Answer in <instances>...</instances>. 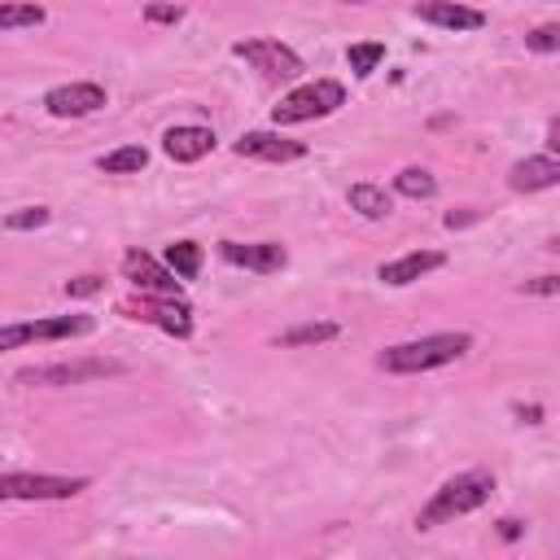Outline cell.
Wrapping results in <instances>:
<instances>
[{"mask_svg":"<svg viewBox=\"0 0 560 560\" xmlns=\"http://www.w3.org/2000/svg\"><path fill=\"white\" fill-rule=\"evenodd\" d=\"M341 328L337 324H328V319H319V324H298V328H289V332H280L276 337V346H319V341H332Z\"/></svg>","mask_w":560,"mask_h":560,"instance_id":"cell-22","label":"cell"},{"mask_svg":"<svg viewBox=\"0 0 560 560\" xmlns=\"http://www.w3.org/2000/svg\"><path fill=\"white\" fill-rule=\"evenodd\" d=\"M521 293L551 298V293H560V276H534V280H525V284H521Z\"/></svg>","mask_w":560,"mask_h":560,"instance_id":"cell-27","label":"cell"},{"mask_svg":"<svg viewBox=\"0 0 560 560\" xmlns=\"http://www.w3.org/2000/svg\"><path fill=\"white\" fill-rule=\"evenodd\" d=\"M144 162H149V153H144L140 144H122V149H114V153L96 158V166H101L105 175H140V171H144Z\"/></svg>","mask_w":560,"mask_h":560,"instance_id":"cell-19","label":"cell"},{"mask_svg":"<svg viewBox=\"0 0 560 560\" xmlns=\"http://www.w3.org/2000/svg\"><path fill=\"white\" fill-rule=\"evenodd\" d=\"M341 4H363V0H341Z\"/></svg>","mask_w":560,"mask_h":560,"instance_id":"cell-32","label":"cell"},{"mask_svg":"<svg viewBox=\"0 0 560 560\" xmlns=\"http://www.w3.org/2000/svg\"><path fill=\"white\" fill-rule=\"evenodd\" d=\"M122 276H127L140 293L179 298V276H175L166 262H158L153 254H144V249H127V254H122Z\"/></svg>","mask_w":560,"mask_h":560,"instance_id":"cell-10","label":"cell"},{"mask_svg":"<svg viewBox=\"0 0 560 560\" xmlns=\"http://www.w3.org/2000/svg\"><path fill=\"white\" fill-rule=\"evenodd\" d=\"M210 149H214V131L210 127H197V122L166 127V136H162V153L171 162H201Z\"/></svg>","mask_w":560,"mask_h":560,"instance_id":"cell-16","label":"cell"},{"mask_svg":"<svg viewBox=\"0 0 560 560\" xmlns=\"http://www.w3.org/2000/svg\"><path fill=\"white\" fill-rule=\"evenodd\" d=\"M96 376H122V363L114 359H70V363H44V368H22V385H83Z\"/></svg>","mask_w":560,"mask_h":560,"instance_id":"cell-7","label":"cell"},{"mask_svg":"<svg viewBox=\"0 0 560 560\" xmlns=\"http://www.w3.org/2000/svg\"><path fill=\"white\" fill-rule=\"evenodd\" d=\"M560 184V162L551 153H534V158H521L512 162L508 171V188L512 192H542V188H556Z\"/></svg>","mask_w":560,"mask_h":560,"instance_id":"cell-15","label":"cell"},{"mask_svg":"<svg viewBox=\"0 0 560 560\" xmlns=\"http://www.w3.org/2000/svg\"><path fill=\"white\" fill-rule=\"evenodd\" d=\"M499 534H503V538H516V534H521V521L503 516V521H499Z\"/></svg>","mask_w":560,"mask_h":560,"instance_id":"cell-31","label":"cell"},{"mask_svg":"<svg viewBox=\"0 0 560 560\" xmlns=\"http://www.w3.org/2000/svg\"><path fill=\"white\" fill-rule=\"evenodd\" d=\"M44 4L35 0H0V35L4 31H26V26H44Z\"/></svg>","mask_w":560,"mask_h":560,"instance_id":"cell-18","label":"cell"},{"mask_svg":"<svg viewBox=\"0 0 560 560\" xmlns=\"http://www.w3.org/2000/svg\"><path fill=\"white\" fill-rule=\"evenodd\" d=\"M394 192H402V197H411V201H429V197L438 192V179H433L424 166H402V171L394 175Z\"/></svg>","mask_w":560,"mask_h":560,"instance_id":"cell-20","label":"cell"},{"mask_svg":"<svg viewBox=\"0 0 560 560\" xmlns=\"http://www.w3.org/2000/svg\"><path fill=\"white\" fill-rule=\"evenodd\" d=\"M468 350H472V332H433V337H416V341L385 346V350L376 354V368H381V372H394V376H411V372L446 368V363L464 359Z\"/></svg>","mask_w":560,"mask_h":560,"instance_id":"cell-2","label":"cell"},{"mask_svg":"<svg viewBox=\"0 0 560 560\" xmlns=\"http://www.w3.org/2000/svg\"><path fill=\"white\" fill-rule=\"evenodd\" d=\"M232 52H236L241 61H249L254 70H262L267 79H298V74L306 70L302 57H298L289 44H280V39H236Z\"/></svg>","mask_w":560,"mask_h":560,"instance_id":"cell-8","label":"cell"},{"mask_svg":"<svg viewBox=\"0 0 560 560\" xmlns=\"http://www.w3.org/2000/svg\"><path fill=\"white\" fill-rule=\"evenodd\" d=\"M490 494H494V472L490 468H464V472L446 477L433 490V499L416 512V529H438V525H446L455 516H468L481 503H490Z\"/></svg>","mask_w":560,"mask_h":560,"instance_id":"cell-1","label":"cell"},{"mask_svg":"<svg viewBox=\"0 0 560 560\" xmlns=\"http://www.w3.org/2000/svg\"><path fill=\"white\" fill-rule=\"evenodd\" d=\"M438 267H446V254H442V249H411V254H402V258L381 262L376 276H381V284L402 289V284H416L420 276H429V271H438Z\"/></svg>","mask_w":560,"mask_h":560,"instance_id":"cell-13","label":"cell"},{"mask_svg":"<svg viewBox=\"0 0 560 560\" xmlns=\"http://www.w3.org/2000/svg\"><path fill=\"white\" fill-rule=\"evenodd\" d=\"M232 149H236V158H258V162H298V158H306V144L289 140L280 127L276 131H245Z\"/></svg>","mask_w":560,"mask_h":560,"instance_id":"cell-12","label":"cell"},{"mask_svg":"<svg viewBox=\"0 0 560 560\" xmlns=\"http://www.w3.org/2000/svg\"><path fill=\"white\" fill-rule=\"evenodd\" d=\"M219 258L232 262V267L258 271V276H271L289 262L284 245H276V241H219Z\"/></svg>","mask_w":560,"mask_h":560,"instance_id":"cell-11","label":"cell"},{"mask_svg":"<svg viewBox=\"0 0 560 560\" xmlns=\"http://www.w3.org/2000/svg\"><path fill=\"white\" fill-rule=\"evenodd\" d=\"M525 48H529V52H556V48H560V26H556V22L534 26V31L525 35Z\"/></svg>","mask_w":560,"mask_h":560,"instance_id":"cell-25","label":"cell"},{"mask_svg":"<svg viewBox=\"0 0 560 560\" xmlns=\"http://www.w3.org/2000/svg\"><path fill=\"white\" fill-rule=\"evenodd\" d=\"M341 105H346V88L337 79H315V83H302L289 96H280V105H271V122L276 127H298V122H311V118H328Z\"/></svg>","mask_w":560,"mask_h":560,"instance_id":"cell-3","label":"cell"},{"mask_svg":"<svg viewBox=\"0 0 560 560\" xmlns=\"http://www.w3.org/2000/svg\"><path fill=\"white\" fill-rule=\"evenodd\" d=\"M166 267L179 276V280H192L201 271V245L197 241H171L166 245Z\"/></svg>","mask_w":560,"mask_h":560,"instance_id":"cell-21","label":"cell"},{"mask_svg":"<svg viewBox=\"0 0 560 560\" xmlns=\"http://www.w3.org/2000/svg\"><path fill=\"white\" fill-rule=\"evenodd\" d=\"M44 223H48V206H22V210L4 214L9 232H31V228H44Z\"/></svg>","mask_w":560,"mask_h":560,"instance_id":"cell-24","label":"cell"},{"mask_svg":"<svg viewBox=\"0 0 560 560\" xmlns=\"http://www.w3.org/2000/svg\"><path fill=\"white\" fill-rule=\"evenodd\" d=\"M105 88L92 83V79H79V83H61V88H48L44 92V109L52 118H88L96 109H105Z\"/></svg>","mask_w":560,"mask_h":560,"instance_id":"cell-9","label":"cell"},{"mask_svg":"<svg viewBox=\"0 0 560 560\" xmlns=\"http://www.w3.org/2000/svg\"><path fill=\"white\" fill-rule=\"evenodd\" d=\"M346 201H350V210H359L363 219H389V210H394V197H389L381 184H350Z\"/></svg>","mask_w":560,"mask_h":560,"instance_id":"cell-17","label":"cell"},{"mask_svg":"<svg viewBox=\"0 0 560 560\" xmlns=\"http://www.w3.org/2000/svg\"><path fill=\"white\" fill-rule=\"evenodd\" d=\"M96 328L92 315H52V319H26V324H4L0 328V350H18L31 341H70L88 337Z\"/></svg>","mask_w":560,"mask_h":560,"instance_id":"cell-5","label":"cell"},{"mask_svg":"<svg viewBox=\"0 0 560 560\" xmlns=\"http://www.w3.org/2000/svg\"><path fill=\"white\" fill-rule=\"evenodd\" d=\"M516 416H521V424H542V407H538V402H529V407L521 402Z\"/></svg>","mask_w":560,"mask_h":560,"instance_id":"cell-29","label":"cell"},{"mask_svg":"<svg viewBox=\"0 0 560 560\" xmlns=\"http://www.w3.org/2000/svg\"><path fill=\"white\" fill-rule=\"evenodd\" d=\"M66 293H70V298H88V293H101V276H79V280H66Z\"/></svg>","mask_w":560,"mask_h":560,"instance_id":"cell-28","label":"cell"},{"mask_svg":"<svg viewBox=\"0 0 560 560\" xmlns=\"http://www.w3.org/2000/svg\"><path fill=\"white\" fill-rule=\"evenodd\" d=\"M118 311L127 319H144V324H158L162 332L171 337H188L192 332V306L184 298H162V293H140L131 302H118Z\"/></svg>","mask_w":560,"mask_h":560,"instance_id":"cell-6","label":"cell"},{"mask_svg":"<svg viewBox=\"0 0 560 560\" xmlns=\"http://www.w3.org/2000/svg\"><path fill=\"white\" fill-rule=\"evenodd\" d=\"M556 144H560V122L551 118V122H547V153H556Z\"/></svg>","mask_w":560,"mask_h":560,"instance_id":"cell-30","label":"cell"},{"mask_svg":"<svg viewBox=\"0 0 560 560\" xmlns=\"http://www.w3.org/2000/svg\"><path fill=\"white\" fill-rule=\"evenodd\" d=\"M346 61H350V70H354L359 79H368V74L385 61V44H376V39H368V44H350V48H346Z\"/></svg>","mask_w":560,"mask_h":560,"instance_id":"cell-23","label":"cell"},{"mask_svg":"<svg viewBox=\"0 0 560 560\" xmlns=\"http://www.w3.org/2000/svg\"><path fill=\"white\" fill-rule=\"evenodd\" d=\"M88 490V477H57V472H0V503H52L74 499Z\"/></svg>","mask_w":560,"mask_h":560,"instance_id":"cell-4","label":"cell"},{"mask_svg":"<svg viewBox=\"0 0 560 560\" xmlns=\"http://www.w3.org/2000/svg\"><path fill=\"white\" fill-rule=\"evenodd\" d=\"M144 18L158 22V26H175V22H184V9L179 4H149Z\"/></svg>","mask_w":560,"mask_h":560,"instance_id":"cell-26","label":"cell"},{"mask_svg":"<svg viewBox=\"0 0 560 560\" xmlns=\"http://www.w3.org/2000/svg\"><path fill=\"white\" fill-rule=\"evenodd\" d=\"M416 18L420 22H433L442 31H481L486 26V13L472 9V4H459V0H420L416 4Z\"/></svg>","mask_w":560,"mask_h":560,"instance_id":"cell-14","label":"cell"}]
</instances>
